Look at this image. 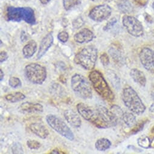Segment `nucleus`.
Segmentation results:
<instances>
[{"label": "nucleus", "mask_w": 154, "mask_h": 154, "mask_svg": "<svg viewBox=\"0 0 154 154\" xmlns=\"http://www.w3.org/2000/svg\"><path fill=\"white\" fill-rule=\"evenodd\" d=\"M95 117L92 123L98 128L106 129L116 126L119 119L110 110L103 106L99 105L96 108Z\"/></svg>", "instance_id": "nucleus-3"}, {"label": "nucleus", "mask_w": 154, "mask_h": 154, "mask_svg": "<svg viewBox=\"0 0 154 154\" xmlns=\"http://www.w3.org/2000/svg\"><path fill=\"white\" fill-rule=\"evenodd\" d=\"M84 24V21L83 19L81 17H79L73 21L72 26H73L74 28H75L76 29H78L80 27H81Z\"/></svg>", "instance_id": "nucleus-33"}, {"label": "nucleus", "mask_w": 154, "mask_h": 154, "mask_svg": "<svg viewBox=\"0 0 154 154\" xmlns=\"http://www.w3.org/2000/svg\"><path fill=\"white\" fill-rule=\"evenodd\" d=\"M76 107L78 113L81 117L85 120L91 123L92 122L96 114L95 109H93L91 107L83 103H79Z\"/></svg>", "instance_id": "nucleus-12"}, {"label": "nucleus", "mask_w": 154, "mask_h": 154, "mask_svg": "<svg viewBox=\"0 0 154 154\" xmlns=\"http://www.w3.org/2000/svg\"><path fill=\"white\" fill-rule=\"evenodd\" d=\"M63 153V152H59V150H57V149H53L51 152V153Z\"/></svg>", "instance_id": "nucleus-41"}, {"label": "nucleus", "mask_w": 154, "mask_h": 154, "mask_svg": "<svg viewBox=\"0 0 154 154\" xmlns=\"http://www.w3.org/2000/svg\"><path fill=\"white\" fill-rule=\"evenodd\" d=\"M40 1V2L42 3V4H43V5H47V4H48L51 0H39Z\"/></svg>", "instance_id": "nucleus-40"}, {"label": "nucleus", "mask_w": 154, "mask_h": 154, "mask_svg": "<svg viewBox=\"0 0 154 154\" xmlns=\"http://www.w3.org/2000/svg\"><path fill=\"white\" fill-rule=\"evenodd\" d=\"M57 38L60 42H62L63 43H65L68 41V40L69 39V35L67 32H62L58 34Z\"/></svg>", "instance_id": "nucleus-32"}, {"label": "nucleus", "mask_w": 154, "mask_h": 154, "mask_svg": "<svg viewBox=\"0 0 154 154\" xmlns=\"http://www.w3.org/2000/svg\"><path fill=\"white\" fill-rule=\"evenodd\" d=\"M139 57L143 67L154 74V51L149 48L144 47L140 51Z\"/></svg>", "instance_id": "nucleus-11"}, {"label": "nucleus", "mask_w": 154, "mask_h": 154, "mask_svg": "<svg viewBox=\"0 0 154 154\" xmlns=\"http://www.w3.org/2000/svg\"><path fill=\"white\" fill-rule=\"evenodd\" d=\"M100 60L102 65L105 66H107L109 63V57L106 53H103L100 57Z\"/></svg>", "instance_id": "nucleus-34"}, {"label": "nucleus", "mask_w": 154, "mask_h": 154, "mask_svg": "<svg viewBox=\"0 0 154 154\" xmlns=\"http://www.w3.org/2000/svg\"><path fill=\"white\" fill-rule=\"evenodd\" d=\"M98 56L97 49L88 45L83 48L74 57V62L87 70H92L96 65Z\"/></svg>", "instance_id": "nucleus-2"}, {"label": "nucleus", "mask_w": 154, "mask_h": 154, "mask_svg": "<svg viewBox=\"0 0 154 154\" xmlns=\"http://www.w3.org/2000/svg\"><path fill=\"white\" fill-rule=\"evenodd\" d=\"M149 140L145 137H140L138 139V144L140 146L144 148H147L149 145Z\"/></svg>", "instance_id": "nucleus-30"}, {"label": "nucleus", "mask_w": 154, "mask_h": 154, "mask_svg": "<svg viewBox=\"0 0 154 154\" xmlns=\"http://www.w3.org/2000/svg\"><path fill=\"white\" fill-rule=\"evenodd\" d=\"M119 10L123 14H130L133 11V6L129 0H120L117 4Z\"/></svg>", "instance_id": "nucleus-21"}, {"label": "nucleus", "mask_w": 154, "mask_h": 154, "mask_svg": "<svg viewBox=\"0 0 154 154\" xmlns=\"http://www.w3.org/2000/svg\"><path fill=\"white\" fill-rule=\"evenodd\" d=\"M108 74L109 75V79L111 82V84L114 86V87H116V88H118L120 85V79L118 78V76L114 74V72H108Z\"/></svg>", "instance_id": "nucleus-26"}, {"label": "nucleus", "mask_w": 154, "mask_h": 154, "mask_svg": "<svg viewBox=\"0 0 154 154\" xmlns=\"http://www.w3.org/2000/svg\"><path fill=\"white\" fill-rule=\"evenodd\" d=\"M112 9L107 5H102L94 7L89 14V17L96 22H102L109 18Z\"/></svg>", "instance_id": "nucleus-10"}, {"label": "nucleus", "mask_w": 154, "mask_h": 154, "mask_svg": "<svg viewBox=\"0 0 154 154\" xmlns=\"http://www.w3.org/2000/svg\"><path fill=\"white\" fill-rule=\"evenodd\" d=\"M110 110L114 113V114L117 117L119 120H122V117L124 114L122 109L117 105H112L110 108Z\"/></svg>", "instance_id": "nucleus-27"}, {"label": "nucleus", "mask_w": 154, "mask_h": 154, "mask_svg": "<svg viewBox=\"0 0 154 154\" xmlns=\"http://www.w3.org/2000/svg\"><path fill=\"white\" fill-rule=\"evenodd\" d=\"M9 85L13 88H18L21 87V80L17 77H12L9 81Z\"/></svg>", "instance_id": "nucleus-28"}, {"label": "nucleus", "mask_w": 154, "mask_h": 154, "mask_svg": "<svg viewBox=\"0 0 154 154\" xmlns=\"http://www.w3.org/2000/svg\"><path fill=\"white\" fill-rule=\"evenodd\" d=\"M94 38V33L88 29H84L74 36V41L79 44L90 42L93 41Z\"/></svg>", "instance_id": "nucleus-15"}, {"label": "nucleus", "mask_w": 154, "mask_h": 154, "mask_svg": "<svg viewBox=\"0 0 154 154\" xmlns=\"http://www.w3.org/2000/svg\"><path fill=\"white\" fill-rule=\"evenodd\" d=\"M111 146V141L105 138H101L98 139L95 143V148L98 151H105L110 148Z\"/></svg>", "instance_id": "nucleus-20"}, {"label": "nucleus", "mask_w": 154, "mask_h": 154, "mask_svg": "<svg viewBox=\"0 0 154 154\" xmlns=\"http://www.w3.org/2000/svg\"><path fill=\"white\" fill-rule=\"evenodd\" d=\"M63 115L67 122L73 128H78L81 126V119L79 114L74 110L67 109L64 112Z\"/></svg>", "instance_id": "nucleus-14"}, {"label": "nucleus", "mask_w": 154, "mask_h": 154, "mask_svg": "<svg viewBox=\"0 0 154 154\" xmlns=\"http://www.w3.org/2000/svg\"><path fill=\"white\" fill-rule=\"evenodd\" d=\"M80 3L79 0H63V8L66 11L71 9L74 6Z\"/></svg>", "instance_id": "nucleus-25"}, {"label": "nucleus", "mask_w": 154, "mask_h": 154, "mask_svg": "<svg viewBox=\"0 0 154 154\" xmlns=\"http://www.w3.org/2000/svg\"><path fill=\"white\" fill-rule=\"evenodd\" d=\"M92 2H102V3H106V2H110L111 0H91Z\"/></svg>", "instance_id": "nucleus-39"}, {"label": "nucleus", "mask_w": 154, "mask_h": 154, "mask_svg": "<svg viewBox=\"0 0 154 154\" xmlns=\"http://www.w3.org/2000/svg\"><path fill=\"white\" fill-rule=\"evenodd\" d=\"M54 41V38L52 33H50L47 34L44 38L42 39L40 46L39 48V50L37 54V59H40L42 57L44 54L47 53L48 49L52 46Z\"/></svg>", "instance_id": "nucleus-13"}, {"label": "nucleus", "mask_w": 154, "mask_h": 154, "mask_svg": "<svg viewBox=\"0 0 154 154\" xmlns=\"http://www.w3.org/2000/svg\"><path fill=\"white\" fill-rule=\"evenodd\" d=\"M89 79L95 91L100 96L108 101L114 99L115 96L113 92L100 72L97 70L92 71L89 74Z\"/></svg>", "instance_id": "nucleus-1"}, {"label": "nucleus", "mask_w": 154, "mask_h": 154, "mask_svg": "<svg viewBox=\"0 0 154 154\" xmlns=\"http://www.w3.org/2000/svg\"><path fill=\"white\" fill-rule=\"evenodd\" d=\"M71 87L73 91L84 99H90L93 97L91 86L85 77L76 73L72 75L71 79Z\"/></svg>", "instance_id": "nucleus-6"}, {"label": "nucleus", "mask_w": 154, "mask_h": 154, "mask_svg": "<svg viewBox=\"0 0 154 154\" xmlns=\"http://www.w3.org/2000/svg\"><path fill=\"white\" fill-rule=\"evenodd\" d=\"M122 100L125 105L133 113L140 115L146 111V106L137 92L131 87L123 89Z\"/></svg>", "instance_id": "nucleus-4"}, {"label": "nucleus", "mask_w": 154, "mask_h": 154, "mask_svg": "<svg viewBox=\"0 0 154 154\" xmlns=\"http://www.w3.org/2000/svg\"><path fill=\"white\" fill-rule=\"evenodd\" d=\"M122 120H123V122L128 128L134 126L136 123V117L131 112H124Z\"/></svg>", "instance_id": "nucleus-22"}, {"label": "nucleus", "mask_w": 154, "mask_h": 154, "mask_svg": "<svg viewBox=\"0 0 154 154\" xmlns=\"http://www.w3.org/2000/svg\"><path fill=\"white\" fill-rule=\"evenodd\" d=\"M152 8H153V10H154V2H153V4H152Z\"/></svg>", "instance_id": "nucleus-43"}, {"label": "nucleus", "mask_w": 154, "mask_h": 154, "mask_svg": "<svg viewBox=\"0 0 154 154\" xmlns=\"http://www.w3.org/2000/svg\"><path fill=\"white\" fill-rule=\"evenodd\" d=\"M7 20L9 21L26 23L35 25L36 23L34 11L30 8H15L10 6L7 9Z\"/></svg>", "instance_id": "nucleus-5"}, {"label": "nucleus", "mask_w": 154, "mask_h": 154, "mask_svg": "<svg viewBox=\"0 0 154 154\" xmlns=\"http://www.w3.org/2000/svg\"><path fill=\"white\" fill-rule=\"evenodd\" d=\"M0 81H3V79H4V77H5V74H4V72L3 71V70L1 69H0Z\"/></svg>", "instance_id": "nucleus-38"}, {"label": "nucleus", "mask_w": 154, "mask_h": 154, "mask_svg": "<svg viewBox=\"0 0 154 154\" xmlns=\"http://www.w3.org/2000/svg\"><path fill=\"white\" fill-rule=\"evenodd\" d=\"M149 110L150 112H154V103L153 104H152V105L150 106V107L149 108Z\"/></svg>", "instance_id": "nucleus-42"}, {"label": "nucleus", "mask_w": 154, "mask_h": 154, "mask_svg": "<svg viewBox=\"0 0 154 154\" xmlns=\"http://www.w3.org/2000/svg\"><path fill=\"white\" fill-rule=\"evenodd\" d=\"M37 50V44L36 42L32 40L29 41L23 49V54L26 59H30L36 53Z\"/></svg>", "instance_id": "nucleus-19"}, {"label": "nucleus", "mask_w": 154, "mask_h": 154, "mask_svg": "<svg viewBox=\"0 0 154 154\" xmlns=\"http://www.w3.org/2000/svg\"><path fill=\"white\" fill-rule=\"evenodd\" d=\"M27 145L30 149H35V150L38 149L41 146V143L38 141L32 140H29L27 141Z\"/></svg>", "instance_id": "nucleus-29"}, {"label": "nucleus", "mask_w": 154, "mask_h": 154, "mask_svg": "<svg viewBox=\"0 0 154 154\" xmlns=\"http://www.w3.org/2000/svg\"><path fill=\"white\" fill-rule=\"evenodd\" d=\"M12 152L14 153H24L22 145L19 143H15L12 147Z\"/></svg>", "instance_id": "nucleus-31"}, {"label": "nucleus", "mask_w": 154, "mask_h": 154, "mask_svg": "<svg viewBox=\"0 0 154 154\" xmlns=\"http://www.w3.org/2000/svg\"><path fill=\"white\" fill-rule=\"evenodd\" d=\"M117 20L116 18H113L111 19L110 21L108 22L106 25L103 27V30L105 31H106V30L111 29L117 23Z\"/></svg>", "instance_id": "nucleus-35"}, {"label": "nucleus", "mask_w": 154, "mask_h": 154, "mask_svg": "<svg viewBox=\"0 0 154 154\" xmlns=\"http://www.w3.org/2000/svg\"><path fill=\"white\" fill-rule=\"evenodd\" d=\"M109 52L114 61L118 63H122L123 60V57H122V54H121V52L120 50H117V48H111V49H109Z\"/></svg>", "instance_id": "nucleus-24"}, {"label": "nucleus", "mask_w": 154, "mask_h": 154, "mask_svg": "<svg viewBox=\"0 0 154 154\" xmlns=\"http://www.w3.org/2000/svg\"><path fill=\"white\" fill-rule=\"evenodd\" d=\"M30 131L42 139H45L49 135V131L47 128L41 123H34L30 125Z\"/></svg>", "instance_id": "nucleus-17"}, {"label": "nucleus", "mask_w": 154, "mask_h": 154, "mask_svg": "<svg viewBox=\"0 0 154 154\" xmlns=\"http://www.w3.org/2000/svg\"><path fill=\"white\" fill-rule=\"evenodd\" d=\"M130 75L133 81L138 85L145 87L146 84V78L144 74L137 68H133L130 71Z\"/></svg>", "instance_id": "nucleus-18"}, {"label": "nucleus", "mask_w": 154, "mask_h": 154, "mask_svg": "<svg viewBox=\"0 0 154 154\" xmlns=\"http://www.w3.org/2000/svg\"><path fill=\"white\" fill-rule=\"evenodd\" d=\"M25 75L27 80L33 84H42L47 78L46 68L37 63L27 65L24 69Z\"/></svg>", "instance_id": "nucleus-7"}, {"label": "nucleus", "mask_w": 154, "mask_h": 154, "mask_svg": "<svg viewBox=\"0 0 154 154\" xmlns=\"http://www.w3.org/2000/svg\"><path fill=\"white\" fill-rule=\"evenodd\" d=\"M46 121L48 125L59 134L61 136L65 137L69 141L74 139V135L71 129L61 119L53 114H48L46 116Z\"/></svg>", "instance_id": "nucleus-8"}, {"label": "nucleus", "mask_w": 154, "mask_h": 154, "mask_svg": "<svg viewBox=\"0 0 154 154\" xmlns=\"http://www.w3.org/2000/svg\"><path fill=\"white\" fill-rule=\"evenodd\" d=\"M133 1L137 5L141 6H145L148 3V0H133Z\"/></svg>", "instance_id": "nucleus-37"}, {"label": "nucleus", "mask_w": 154, "mask_h": 154, "mask_svg": "<svg viewBox=\"0 0 154 154\" xmlns=\"http://www.w3.org/2000/svg\"><path fill=\"white\" fill-rule=\"evenodd\" d=\"M5 99L7 101L11 103H17L25 99L26 96L21 92H16L6 95Z\"/></svg>", "instance_id": "nucleus-23"}, {"label": "nucleus", "mask_w": 154, "mask_h": 154, "mask_svg": "<svg viewBox=\"0 0 154 154\" xmlns=\"http://www.w3.org/2000/svg\"><path fill=\"white\" fill-rule=\"evenodd\" d=\"M123 24L128 32L133 36L140 37L144 34L141 23L133 17L125 16L123 18Z\"/></svg>", "instance_id": "nucleus-9"}, {"label": "nucleus", "mask_w": 154, "mask_h": 154, "mask_svg": "<svg viewBox=\"0 0 154 154\" xmlns=\"http://www.w3.org/2000/svg\"><path fill=\"white\" fill-rule=\"evenodd\" d=\"M8 57H9V56L6 51H2L1 54H0V62L3 63L5 62L8 59Z\"/></svg>", "instance_id": "nucleus-36"}, {"label": "nucleus", "mask_w": 154, "mask_h": 154, "mask_svg": "<svg viewBox=\"0 0 154 154\" xmlns=\"http://www.w3.org/2000/svg\"><path fill=\"white\" fill-rule=\"evenodd\" d=\"M18 110L24 113L42 112L44 111L43 106L38 103H32L26 102L20 105Z\"/></svg>", "instance_id": "nucleus-16"}]
</instances>
